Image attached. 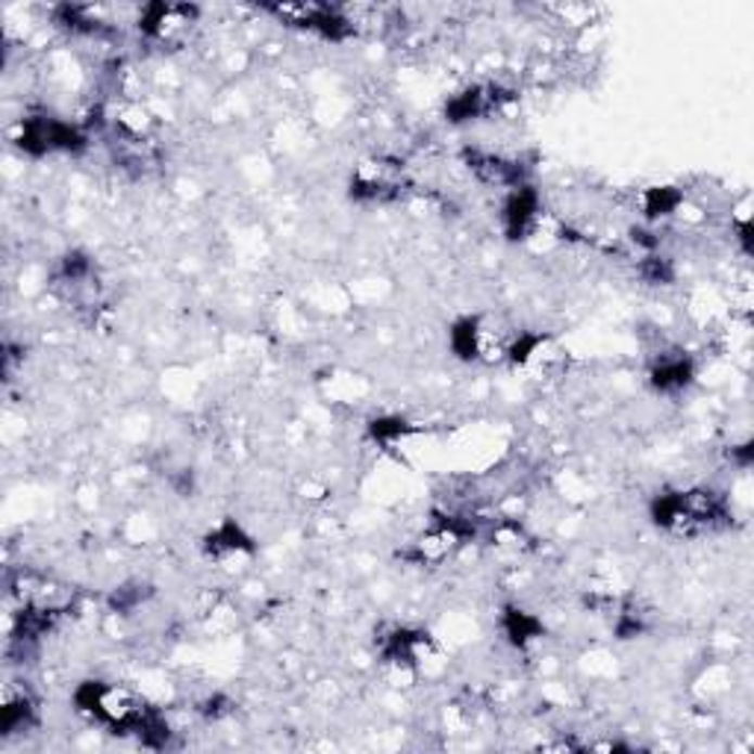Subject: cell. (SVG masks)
<instances>
[{"label": "cell", "mask_w": 754, "mask_h": 754, "mask_svg": "<svg viewBox=\"0 0 754 754\" xmlns=\"http://www.w3.org/2000/svg\"><path fill=\"white\" fill-rule=\"evenodd\" d=\"M690 378H692V366L690 360H683V357L661 360L657 366H654V372H651V383H654L661 393H678V389H683V386L690 383Z\"/></svg>", "instance_id": "11"}, {"label": "cell", "mask_w": 754, "mask_h": 754, "mask_svg": "<svg viewBox=\"0 0 754 754\" xmlns=\"http://www.w3.org/2000/svg\"><path fill=\"white\" fill-rule=\"evenodd\" d=\"M274 15H280L283 22L295 24V27H307L316 30L328 39H342L348 33V18L340 10L331 7H319V3H283V7H271Z\"/></svg>", "instance_id": "5"}, {"label": "cell", "mask_w": 754, "mask_h": 754, "mask_svg": "<svg viewBox=\"0 0 754 754\" xmlns=\"http://www.w3.org/2000/svg\"><path fill=\"white\" fill-rule=\"evenodd\" d=\"M18 145L30 154H48V151H80L86 145V136L68 122L60 118H24L22 122V139Z\"/></svg>", "instance_id": "3"}, {"label": "cell", "mask_w": 754, "mask_h": 754, "mask_svg": "<svg viewBox=\"0 0 754 754\" xmlns=\"http://www.w3.org/2000/svg\"><path fill=\"white\" fill-rule=\"evenodd\" d=\"M465 166L469 171H475L477 180H484L489 187H507L519 189L522 187V177H525V168L519 163H510L504 156L484 154V151H465Z\"/></svg>", "instance_id": "7"}, {"label": "cell", "mask_w": 754, "mask_h": 754, "mask_svg": "<svg viewBox=\"0 0 754 754\" xmlns=\"http://www.w3.org/2000/svg\"><path fill=\"white\" fill-rule=\"evenodd\" d=\"M74 702H77V711L86 713L94 723L106 725L113 733H133L139 737V743L154 745V749L166 745L168 725L163 723V716L125 687L86 681L74 692Z\"/></svg>", "instance_id": "1"}, {"label": "cell", "mask_w": 754, "mask_h": 754, "mask_svg": "<svg viewBox=\"0 0 754 754\" xmlns=\"http://www.w3.org/2000/svg\"><path fill=\"white\" fill-rule=\"evenodd\" d=\"M407 180H404V168L389 159H372L362 163L352 177V197L357 201H395L401 197Z\"/></svg>", "instance_id": "4"}, {"label": "cell", "mask_w": 754, "mask_h": 754, "mask_svg": "<svg viewBox=\"0 0 754 754\" xmlns=\"http://www.w3.org/2000/svg\"><path fill=\"white\" fill-rule=\"evenodd\" d=\"M207 548H209V554L221 558V554H233V551L251 548V539L242 534V527L233 525V522H228V525L218 527L216 534H209Z\"/></svg>", "instance_id": "12"}, {"label": "cell", "mask_w": 754, "mask_h": 754, "mask_svg": "<svg viewBox=\"0 0 754 754\" xmlns=\"http://www.w3.org/2000/svg\"><path fill=\"white\" fill-rule=\"evenodd\" d=\"M33 719H36V702L30 699V692L7 690L3 711H0V731H3V737H15V733L27 731Z\"/></svg>", "instance_id": "9"}, {"label": "cell", "mask_w": 754, "mask_h": 754, "mask_svg": "<svg viewBox=\"0 0 754 754\" xmlns=\"http://www.w3.org/2000/svg\"><path fill=\"white\" fill-rule=\"evenodd\" d=\"M195 7H166V3H156V7L142 10L139 27H142V33H148L151 39L171 42L175 36L187 33V27L192 24V18H195Z\"/></svg>", "instance_id": "6"}, {"label": "cell", "mask_w": 754, "mask_h": 754, "mask_svg": "<svg viewBox=\"0 0 754 754\" xmlns=\"http://www.w3.org/2000/svg\"><path fill=\"white\" fill-rule=\"evenodd\" d=\"M539 201L527 187L513 189V195L504 207V228L510 239H525L531 230L537 228Z\"/></svg>", "instance_id": "8"}, {"label": "cell", "mask_w": 754, "mask_h": 754, "mask_svg": "<svg viewBox=\"0 0 754 754\" xmlns=\"http://www.w3.org/2000/svg\"><path fill=\"white\" fill-rule=\"evenodd\" d=\"M681 195L675 189H651L646 197V216H669L672 209L678 207Z\"/></svg>", "instance_id": "14"}, {"label": "cell", "mask_w": 754, "mask_h": 754, "mask_svg": "<svg viewBox=\"0 0 754 754\" xmlns=\"http://www.w3.org/2000/svg\"><path fill=\"white\" fill-rule=\"evenodd\" d=\"M651 516L666 531L675 534H699L713 531L728 522V507L723 496L711 489H690V493H666L654 498Z\"/></svg>", "instance_id": "2"}, {"label": "cell", "mask_w": 754, "mask_h": 754, "mask_svg": "<svg viewBox=\"0 0 754 754\" xmlns=\"http://www.w3.org/2000/svg\"><path fill=\"white\" fill-rule=\"evenodd\" d=\"M501 101L496 86H475L469 92L457 94L455 101L448 104V118L451 122H469V118H477V115L493 113Z\"/></svg>", "instance_id": "10"}, {"label": "cell", "mask_w": 754, "mask_h": 754, "mask_svg": "<svg viewBox=\"0 0 754 754\" xmlns=\"http://www.w3.org/2000/svg\"><path fill=\"white\" fill-rule=\"evenodd\" d=\"M504 630H507V637L516 642V646H525V642H531L534 637H537L539 630H542V625H539L534 616L522 613V610H507Z\"/></svg>", "instance_id": "13"}]
</instances>
